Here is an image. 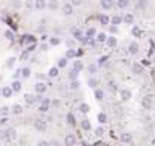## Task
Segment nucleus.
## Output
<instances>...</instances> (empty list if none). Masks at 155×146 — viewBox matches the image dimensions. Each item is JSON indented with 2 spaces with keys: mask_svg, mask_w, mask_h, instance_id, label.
<instances>
[{
  "mask_svg": "<svg viewBox=\"0 0 155 146\" xmlns=\"http://www.w3.org/2000/svg\"><path fill=\"white\" fill-rule=\"evenodd\" d=\"M17 137V131H15L14 128H6L3 129V140H6V142H12Z\"/></svg>",
  "mask_w": 155,
  "mask_h": 146,
  "instance_id": "1",
  "label": "nucleus"
},
{
  "mask_svg": "<svg viewBox=\"0 0 155 146\" xmlns=\"http://www.w3.org/2000/svg\"><path fill=\"white\" fill-rule=\"evenodd\" d=\"M34 126H35V129H37V131L43 132V131H46V128H47V123H46V120H43V119H37V120L34 122Z\"/></svg>",
  "mask_w": 155,
  "mask_h": 146,
  "instance_id": "2",
  "label": "nucleus"
},
{
  "mask_svg": "<svg viewBox=\"0 0 155 146\" xmlns=\"http://www.w3.org/2000/svg\"><path fill=\"white\" fill-rule=\"evenodd\" d=\"M37 101H40V96H35V94H32V93H26V94H24V102H26L28 105L35 104Z\"/></svg>",
  "mask_w": 155,
  "mask_h": 146,
  "instance_id": "3",
  "label": "nucleus"
},
{
  "mask_svg": "<svg viewBox=\"0 0 155 146\" xmlns=\"http://www.w3.org/2000/svg\"><path fill=\"white\" fill-rule=\"evenodd\" d=\"M49 107H50V101L49 99H43L40 107H38V111L40 113H47L49 111Z\"/></svg>",
  "mask_w": 155,
  "mask_h": 146,
  "instance_id": "4",
  "label": "nucleus"
},
{
  "mask_svg": "<svg viewBox=\"0 0 155 146\" xmlns=\"http://www.w3.org/2000/svg\"><path fill=\"white\" fill-rule=\"evenodd\" d=\"M141 107L145 108V110H151V107H152V97L151 96H143Z\"/></svg>",
  "mask_w": 155,
  "mask_h": 146,
  "instance_id": "5",
  "label": "nucleus"
},
{
  "mask_svg": "<svg viewBox=\"0 0 155 146\" xmlns=\"http://www.w3.org/2000/svg\"><path fill=\"white\" fill-rule=\"evenodd\" d=\"M64 145L66 146H74L76 145V137H74L73 134H67L66 139H64Z\"/></svg>",
  "mask_w": 155,
  "mask_h": 146,
  "instance_id": "6",
  "label": "nucleus"
},
{
  "mask_svg": "<svg viewBox=\"0 0 155 146\" xmlns=\"http://www.w3.org/2000/svg\"><path fill=\"white\" fill-rule=\"evenodd\" d=\"M72 35L74 37V40H79V41H82V43H85V41H87V40L84 38L82 32L79 31V29H76V28H73V29H72Z\"/></svg>",
  "mask_w": 155,
  "mask_h": 146,
  "instance_id": "7",
  "label": "nucleus"
},
{
  "mask_svg": "<svg viewBox=\"0 0 155 146\" xmlns=\"http://www.w3.org/2000/svg\"><path fill=\"white\" fill-rule=\"evenodd\" d=\"M46 90H47V84H46V82H37V84H35V91H37L38 94L46 93Z\"/></svg>",
  "mask_w": 155,
  "mask_h": 146,
  "instance_id": "8",
  "label": "nucleus"
},
{
  "mask_svg": "<svg viewBox=\"0 0 155 146\" xmlns=\"http://www.w3.org/2000/svg\"><path fill=\"white\" fill-rule=\"evenodd\" d=\"M11 90H12V93H18V91L21 90V82L18 79H15L12 84H11Z\"/></svg>",
  "mask_w": 155,
  "mask_h": 146,
  "instance_id": "9",
  "label": "nucleus"
},
{
  "mask_svg": "<svg viewBox=\"0 0 155 146\" xmlns=\"http://www.w3.org/2000/svg\"><path fill=\"white\" fill-rule=\"evenodd\" d=\"M62 14L64 15H72L73 14V6H72L70 3H66L62 6Z\"/></svg>",
  "mask_w": 155,
  "mask_h": 146,
  "instance_id": "10",
  "label": "nucleus"
},
{
  "mask_svg": "<svg viewBox=\"0 0 155 146\" xmlns=\"http://www.w3.org/2000/svg\"><path fill=\"white\" fill-rule=\"evenodd\" d=\"M100 5L104 9H111L114 6V0H100Z\"/></svg>",
  "mask_w": 155,
  "mask_h": 146,
  "instance_id": "11",
  "label": "nucleus"
},
{
  "mask_svg": "<svg viewBox=\"0 0 155 146\" xmlns=\"http://www.w3.org/2000/svg\"><path fill=\"white\" fill-rule=\"evenodd\" d=\"M120 140H122V143H131V142H132L131 132H123V134L120 136Z\"/></svg>",
  "mask_w": 155,
  "mask_h": 146,
  "instance_id": "12",
  "label": "nucleus"
},
{
  "mask_svg": "<svg viewBox=\"0 0 155 146\" xmlns=\"http://www.w3.org/2000/svg\"><path fill=\"white\" fill-rule=\"evenodd\" d=\"M138 50H140V47H138V43L137 41H132L129 44V52L132 53V55H135V53H138Z\"/></svg>",
  "mask_w": 155,
  "mask_h": 146,
  "instance_id": "13",
  "label": "nucleus"
},
{
  "mask_svg": "<svg viewBox=\"0 0 155 146\" xmlns=\"http://www.w3.org/2000/svg\"><path fill=\"white\" fill-rule=\"evenodd\" d=\"M11 111H12L14 114H17V116H20L21 113H23V107H21L20 104H15V105H12V108H11Z\"/></svg>",
  "mask_w": 155,
  "mask_h": 146,
  "instance_id": "14",
  "label": "nucleus"
},
{
  "mask_svg": "<svg viewBox=\"0 0 155 146\" xmlns=\"http://www.w3.org/2000/svg\"><path fill=\"white\" fill-rule=\"evenodd\" d=\"M81 128L84 129V131H90V129H91V123H90L88 119H84V120H81Z\"/></svg>",
  "mask_w": 155,
  "mask_h": 146,
  "instance_id": "15",
  "label": "nucleus"
},
{
  "mask_svg": "<svg viewBox=\"0 0 155 146\" xmlns=\"http://www.w3.org/2000/svg\"><path fill=\"white\" fill-rule=\"evenodd\" d=\"M76 56H78V52L74 50V49H68V50L66 52V56H64V58H66V59H72V58H76Z\"/></svg>",
  "mask_w": 155,
  "mask_h": 146,
  "instance_id": "16",
  "label": "nucleus"
},
{
  "mask_svg": "<svg viewBox=\"0 0 155 146\" xmlns=\"http://www.w3.org/2000/svg\"><path fill=\"white\" fill-rule=\"evenodd\" d=\"M120 96H122V101H129L131 96H132V93H131L129 90H122L120 91Z\"/></svg>",
  "mask_w": 155,
  "mask_h": 146,
  "instance_id": "17",
  "label": "nucleus"
},
{
  "mask_svg": "<svg viewBox=\"0 0 155 146\" xmlns=\"http://www.w3.org/2000/svg\"><path fill=\"white\" fill-rule=\"evenodd\" d=\"M132 72H134L135 75H141L143 73V66H141V64H138V62H135L134 66H132Z\"/></svg>",
  "mask_w": 155,
  "mask_h": 146,
  "instance_id": "18",
  "label": "nucleus"
},
{
  "mask_svg": "<svg viewBox=\"0 0 155 146\" xmlns=\"http://www.w3.org/2000/svg\"><path fill=\"white\" fill-rule=\"evenodd\" d=\"M82 69H84L82 61H74V64H73V70H74V72L81 73V72H82Z\"/></svg>",
  "mask_w": 155,
  "mask_h": 146,
  "instance_id": "19",
  "label": "nucleus"
},
{
  "mask_svg": "<svg viewBox=\"0 0 155 146\" xmlns=\"http://www.w3.org/2000/svg\"><path fill=\"white\" fill-rule=\"evenodd\" d=\"M47 75H49L50 78H56L58 75H60V69H58V67H50L49 69V73H47Z\"/></svg>",
  "mask_w": 155,
  "mask_h": 146,
  "instance_id": "20",
  "label": "nucleus"
},
{
  "mask_svg": "<svg viewBox=\"0 0 155 146\" xmlns=\"http://www.w3.org/2000/svg\"><path fill=\"white\" fill-rule=\"evenodd\" d=\"M2 94H3V97H11V96H12V90H11L9 85H6V87L2 88Z\"/></svg>",
  "mask_w": 155,
  "mask_h": 146,
  "instance_id": "21",
  "label": "nucleus"
},
{
  "mask_svg": "<svg viewBox=\"0 0 155 146\" xmlns=\"http://www.w3.org/2000/svg\"><path fill=\"white\" fill-rule=\"evenodd\" d=\"M79 111H81L82 114H87V113H90V105L85 104V102H82V104L79 105Z\"/></svg>",
  "mask_w": 155,
  "mask_h": 146,
  "instance_id": "22",
  "label": "nucleus"
},
{
  "mask_svg": "<svg viewBox=\"0 0 155 146\" xmlns=\"http://www.w3.org/2000/svg\"><path fill=\"white\" fill-rule=\"evenodd\" d=\"M149 5V0H137V8L138 9H146Z\"/></svg>",
  "mask_w": 155,
  "mask_h": 146,
  "instance_id": "23",
  "label": "nucleus"
},
{
  "mask_svg": "<svg viewBox=\"0 0 155 146\" xmlns=\"http://www.w3.org/2000/svg\"><path fill=\"white\" fill-rule=\"evenodd\" d=\"M46 6H47L46 0H35V8L37 9H44Z\"/></svg>",
  "mask_w": 155,
  "mask_h": 146,
  "instance_id": "24",
  "label": "nucleus"
},
{
  "mask_svg": "<svg viewBox=\"0 0 155 146\" xmlns=\"http://www.w3.org/2000/svg\"><path fill=\"white\" fill-rule=\"evenodd\" d=\"M20 76H23L24 79L29 78V76H30V69H29V67H23V69L20 70Z\"/></svg>",
  "mask_w": 155,
  "mask_h": 146,
  "instance_id": "25",
  "label": "nucleus"
},
{
  "mask_svg": "<svg viewBox=\"0 0 155 146\" xmlns=\"http://www.w3.org/2000/svg\"><path fill=\"white\" fill-rule=\"evenodd\" d=\"M106 44H108L110 47H116L117 38H116V37H106Z\"/></svg>",
  "mask_w": 155,
  "mask_h": 146,
  "instance_id": "26",
  "label": "nucleus"
},
{
  "mask_svg": "<svg viewBox=\"0 0 155 146\" xmlns=\"http://www.w3.org/2000/svg\"><path fill=\"white\" fill-rule=\"evenodd\" d=\"M122 20H123L126 24H132V23H134V15H132V14H126Z\"/></svg>",
  "mask_w": 155,
  "mask_h": 146,
  "instance_id": "27",
  "label": "nucleus"
},
{
  "mask_svg": "<svg viewBox=\"0 0 155 146\" xmlns=\"http://www.w3.org/2000/svg\"><path fill=\"white\" fill-rule=\"evenodd\" d=\"M128 5H129V0H117V6L120 9H126Z\"/></svg>",
  "mask_w": 155,
  "mask_h": 146,
  "instance_id": "28",
  "label": "nucleus"
},
{
  "mask_svg": "<svg viewBox=\"0 0 155 146\" xmlns=\"http://www.w3.org/2000/svg\"><path fill=\"white\" fill-rule=\"evenodd\" d=\"M96 41L97 43H105L106 41V35L104 32H100V34H96Z\"/></svg>",
  "mask_w": 155,
  "mask_h": 146,
  "instance_id": "29",
  "label": "nucleus"
},
{
  "mask_svg": "<svg viewBox=\"0 0 155 146\" xmlns=\"http://www.w3.org/2000/svg\"><path fill=\"white\" fill-rule=\"evenodd\" d=\"M94 97H96L97 101H102V99H104V91L100 90V88H96V90H94Z\"/></svg>",
  "mask_w": 155,
  "mask_h": 146,
  "instance_id": "30",
  "label": "nucleus"
},
{
  "mask_svg": "<svg viewBox=\"0 0 155 146\" xmlns=\"http://www.w3.org/2000/svg\"><path fill=\"white\" fill-rule=\"evenodd\" d=\"M97 84H99V81L97 79H96V78H90L88 79V85H90V87H91V88H97Z\"/></svg>",
  "mask_w": 155,
  "mask_h": 146,
  "instance_id": "31",
  "label": "nucleus"
},
{
  "mask_svg": "<svg viewBox=\"0 0 155 146\" xmlns=\"http://www.w3.org/2000/svg\"><path fill=\"white\" fill-rule=\"evenodd\" d=\"M87 70H88L90 75H94L96 72H97V64H90V66L87 67Z\"/></svg>",
  "mask_w": 155,
  "mask_h": 146,
  "instance_id": "32",
  "label": "nucleus"
},
{
  "mask_svg": "<svg viewBox=\"0 0 155 146\" xmlns=\"http://www.w3.org/2000/svg\"><path fill=\"white\" fill-rule=\"evenodd\" d=\"M23 43H28V44H35V38L32 35H26L23 38Z\"/></svg>",
  "mask_w": 155,
  "mask_h": 146,
  "instance_id": "33",
  "label": "nucleus"
},
{
  "mask_svg": "<svg viewBox=\"0 0 155 146\" xmlns=\"http://www.w3.org/2000/svg\"><path fill=\"white\" fill-rule=\"evenodd\" d=\"M97 119H99V122H100V123H106V122H108V116H106L105 113H99Z\"/></svg>",
  "mask_w": 155,
  "mask_h": 146,
  "instance_id": "34",
  "label": "nucleus"
},
{
  "mask_svg": "<svg viewBox=\"0 0 155 146\" xmlns=\"http://www.w3.org/2000/svg\"><path fill=\"white\" fill-rule=\"evenodd\" d=\"M66 66H67V59L64 58V56L58 59V66H56L58 69H62V67H66Z\"/></svg>",
  "mask_w": 155,
  "mask_h": 146,
  "instance_id": "35",
  "label": "nucleus"
},
{
  "mask_svg": "<svg viewBox=\"0 0 155 146\" xmlns=\"http://www.w3.org/2000/svg\"><path fill=\"white\" fill-rule=\"evenodd\" d=\"M67 123H68V125H74V122H76V120H74V116L72 114V113H67Z\"/></svg>",
  "mask_w": 155,
  "mask_h": 146,
  "instance_id": "36",
  "label": "nucleus"
},
{
  "mask_svg": "<svg viewBox=\"0 0 155 146\" xmlns=\"http://www.w3.org/2000/svg\"><path fill=\"white\" fill-rule=\"evenodd\" d=\"M96 34H97V31H96L94 28H90V29L87 31V37H88V38H94Z\"/></svg>",
  "mask_w": 155,
  "mask_h": 146,
  "instance_id": "37",
  "label": "nucleus"
},
{
  "mask_svg": "<svg viewBox=\"0 0 155 146\" xmlns=\"http://www.w3.org/2000/svg\"><path fill=\"white\" fill-rule=\"evenodd\" d=\"M79 85H81V84H79V81L74 79V81H72V82H70V88H72V90H78Z\"/></svg>",
  "mask_w": 155,
  "mask_h": 146,
  "instance_id": "38",
  "label": "nucleus"
},
{
  "mask_svg": "<svg viewBox=\"0 0 155 146\" xmlns=\"http://www.w3.org/2000/svg\"><path fill=\"white\" fill-rule=\"evenodd\" d=\"M5 38L9 40V41H12L14 40V32L12 31H6V32H5Z\"/></svg>",
  "mask_w": 155,
  "mask_h": 146,
  "instance_id": "39",
  "label": "nucleus"
},
{
  "mask_svg": "<svg viewBox=\"0 0 155 146\" xmlns=\"http://www.w3.org/2000/svg\"><path fill=\"white\" fill-rule=\"evenodd\" d=\"M100 23H102V24H108L110 23V17H108V15H100Z\"/></svg>",
  "mask_w": 155,
  "mask_h": 146,
  "instance_id": "40",
  "label": "nucleus"
},
{
  "mask_svg": "<svg viewBox=\"0 0 155 146\" xmlns=\"http://www.w3.org/2000/svg\"><path fill=\"white\" fill-rule=\"evenodd\" d=\"M111 21H113L114 26H116V24H120V23H122V17H119V15H114V17L111 18Z\"/></svg>",
  "mask_w": 155,
  "mask_h": 146,
  "instance_id": "41",
  "label": "nucleus"
},
{
  "mask_svg": "<svg viewBox=\"0 0 155 146\" xmlns=\"http://www.w3.org/2000/svg\"><path fill=\"white\" fill-rule=\"evenodd\" d=\"M78 75H79V73H78V72H74V70L72 69V70H70V73H68V78H70L72 81H74V79H78Z\"/></svg>",
  "mask_w": 155,
  "mask_h": 146,
  "instance_id": "42",
  "label": "nucleus"
},
{
  "mask_svg": "<svg viewBox=\"0 0 155 146\" xmlns=\"http://www.w3.org/2000/svg\"><path fill=\"white\" fill-rule=\"evenodd\" d=\"M132 35L134 37H140V34H141V31H140V28H137V26H134V28H132Z\"/></svg>",
  "mask_w": 155,
  "mask_h": 146,
  "instance_id": "43",
  "label": "nucleus"
},
{
  "mask_svg": "<svg viewBox=\"0 0 155 146\" xmlns=\"http://www.w3.org/2000/svg\"><path fill=\"white\" fill-rule=\"evenodd\" d=\"M106 59H108V56H106V55H105V56H100V58L97 59V67H99V66H104V64L106 62Z\"/></svg>",
  "mask_w": 155,
  "mask_h": 146,
  "instance_id": "44",
  "label": "nucleus"
},
{
  "mask_svg": "<svg viewBox=\"0 0 155 146\" xmlns=\"http://www.w3.org/2000/svg\"><path fill=\"white\" fill-rule=\"evenodd\" d=\"M60 43H61V40L58 38V37H53V38H50V44L52 46H58Z\"/></svg>",
  "mask_w": 155,
  "mask_h": 146,
  "instance_id": "45",
  "label": "nucleus"
},
{
  "mask_svg": "<svg viewBox=\"0 0 155 146\" xmlns=\"http://www.w3.org/2000/svg\"><path fill=\"white\" fill-rule=\"evenodd\" d=\"M15 61H17V59H15L14 56H11L9 59H8V62H6V66L11 69V67H14V64H15Z\"/></svg>",
  "mask_w": 155,
  "mask_h": 146,
  "instance_id": "46",
  "label": "nucleus"
},
{
  "mask_svg": "<svg viewBox=\"0 0 155 146\" xmlns=\"http://www.w3.org/2000/svg\"><path fill=\"white\" fill-rule=\"evenodd\" d=\"M9 111H11L9 107H2V108H0V114H2V116H6Z\"/></svg>",
  "mask_w": 155,
  "mask_h": 146,
  "instance_id": "47",
  "label": "nucleus"
},
{
  "mask_svg": "<svg viewBox=\"0 0 155 146\" xmlns=\"http://www.w3.org/2000/svg\"><path fill=\"white\" fill-rule=\"evenodd\" d=\"M28 58H29V52H28V50H26V52H23V53H21V56H20V59H21V61H26Z\"/></svg>",
  "mask_w": 155,
  "mask_h": 146,
  "instance_id": "48",
  "label": "nucleus"
},
{
  "mask_svg": "<svg viewBox=\"0 0 155 146\" xmlns=\"http://www.w3.org/2000/svg\"><path fill=\"white\" fill-rule=\"evenodd\" d=\"M94 132H96V136H99V137H100V136L104 134V129H102V126H97V128H96V131H94Z\"/></svg>",
  "mask_w": 155,
  "mask_h": 146,
  "instance_id": "49",
  "label": "nucleus"
},
{
  "mask_svg": "<svg viewBox=\"0 0 155 146\" xmlns=\"http://www.w3.org/2000/svg\"><path fill=\"white\" fill-rule=\"evenodd\" d=\"M72 6H79V5H82V0H72Z\"/></svg>",
  "mask_w": 155,
  "mask_h": 146,
  "instance_id": "50",
  "label": "nucleus"
},
{
  "mask_svg": "<svg viewBox=\"0 0 155 146\" xmlns=\"http://www.w3.org/2000/svg\"><path fill=\"white\" fill-rule=\"evenodd\" d=\"M108 88H110V90H114V91H116V90H117V85H116V82H113V81H111V82L108 84Z\"/></svg>",
  "mask_w": 155,
  "mask_h": 146,
  "instance_id": "51",
  "label": "nucleus"
},
{
  "mask_svg": "<svg viewBox=\"0 0 155 146\" xmlns=\"http://www.w3.org/2000/svg\"><path fill=\"white\" fill-rule=\"evenodd\" d=\"M37 146H50L49 142H46V140H41V142H38V145Z\"/></svg>",
  "mask_w": 155,
  "mask_h": 146,
  "instance_id": "52",
  "label": "nucleus"
},
{
  "mask_svg": "<svg viewBox=\"0 0 155 146\" xmlns=\"http://www.w3.org/2000/svg\"><path fill=\"white\" fill-rule=\"evenodd\" d=\"M49 6H50L52 9H56V6H58V3H56V0H52V2L49 3Z\"/></svg>",
  "mask_w": 155,
  "mask_h": 146,
  "instance_id": "53",
  "label": "nucleus"
},
{
  "mask_svg": "<svg viewBox=\"0 0 155 146\" xmlns=\"http://www.w3.org/2000/svg\"><path fill=\"white\" fill-rule=\"evenodd\" d=\"M6 122H8V119H6V117H3L2 120H0V125H5V123H6Z\"/></svg>",
  "mask_w": 155,
  "mask_h": 146,
  "instance_id": "54",
  "label": "nucleus"
},
{
  "mask_svg": "<svg viewBox=\"0 0 155 146\" xmlns=\"http://www.w3.org/2000/svg\"><path fill=\"white\" fill-rule=\"evenodd\" d=\"M73 44H74V41H73V40H67V46H70V47H72Z\"/></svg>",
  "mask_w": 155,
  "mask_h": 146,
  "instance_id": "55",
  "label": "nucleus"
},
{
  "mask_svg": "<svg viewBox=\"0 0 155 146\" xmlns=\"http://www.w3.org/2000/svg\"><path fill=\"white\" fill-rule=\"evenodd\" d=\"M111 32H113V34H116V32H117V28H116V26H111Z\"/></svg>",
  "mask_w": 155,
  "mask_h": 146,
  "instance_id": "56",
  "label": "nucleus"
},
{
  "mask_svg": "<svg viewBox=\"0 0 155 146\" xmlns=\"http://www.w3.org/2000/svg\"><path fill=\"white\" fill-rule=\"evenodd\" d=\"M0 140H3V129L0 131Z\"/></svg>",
  "mask_w": 155,
  "mask_h": 146,
  "instance_id": "57",
  "label": "nucleus"
},
{
  "mask_svg": "<svg viewBox=\"0 0 155 146\" xmlns=\"http://www.w3.org/2000/svg\"><path fill=\"white\" fill-rule=\"evenodd\" d=\"M97 146H110V145H108V143H99Z\"/></svg>",
  "mask_w": 155,
  "mask_h": 146,
  "instance_id": "58",
  "label": "nucleus"
},
{
  "mask_svg": "<svg viewBox=\"0 0 155 146\" xmlns=\"http://www.w3.org/2000/svg\"><path fill=\"white\" fill-rule=\"evenodd\" d=\"M152 143H154V145H155V139H154V140H152Z\"/></svg>",
  "mask_w": 155,
  "mask_h": 146,
  "instance_id": "59",
  "label": "nucleus"
},
{
  "mask_svg": "<svg viewBox=\"0 0 155 146\" xmlns=\"http://www.w3.org/2000/svg\"><path fill=\"white\" fill-rule=\"evenodd\" d=\"M134 2H137V0H134Z\"/></svg>",
  "mask_w": 155,
  "mask_h": 146,
  "instance_id": "60",
  "label": "nucleus"
}]
</instances>
